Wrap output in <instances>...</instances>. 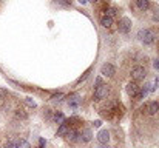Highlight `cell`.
Listing matches in <instances>:
<instances>
[{
    "label": "cell",
    "instance_id": "1",
    "mask_svg": "<svg viewBox=\"0 0 159 148\" xmlns=\"http://www.w3.org/2000/svg\"><path fill=\"white\" fill-rule=\"evenodd\" d=\"M138 39L144 43V45H150L155 42V33L152 29H139L138 31Z\"/></svg>",
    "mask_w": 159,
    "mask_h": 148
},
{
    "label": "cell",
    "instance_id": "2",
    "mask_svg": "<svg viewBox=\"0 0 159 148\" xmlns=\"http://www.w3.org/2000/svg\"><path fill=\"white\" fill-rule=\"evenodd\" d=\"M145 68L144 66H134L133 70H131V79L134 80V82H139V80H144V77H145Z\"/></svg>",
    "mask_w": 159,
    "mask_h": 148
},
{
    "label": "cell",
    "instance_id": "3",
    "mask_svg": "<svg viewBox=\"0 0 159 148\" xmlns=\"http://www.w3.org/2000/svg\"><path fill=\"white\" fill-rule=\"evenodd\" d=\"M107 94H108V87L107 85H101V87H98L96 90H94V100H104L107 97Z\"/></svg>",
    "mask_w": 159,
    "mask_h": 148
},
{
    "label": "cell",
    "instance_id": "4",
    "mask_svg": "<svg viewBox=\"0 0 159 148\" xmlns=\"http://www.w3.org/2000/svg\"><path fill=\"white\" fill-rule=\"evenodd\" d=\"M130 29H131V20L128 17H122L119 20V31L124 33V34H127Z\"/></svg>",
    "mask_w": 159,
    "mask_h": 148
},
{
    "label": "cell",
    "instance_id": "5",
    "mask_svg": "<svg viewBox=\"0 0 159 148\" xmlns=\"http://www.w3.org/2000/svg\"><path fill=\"white\" fill-rule=\"evenodd\" d=\"M116 73V68L111 65V63H104L102 68H101V74L105 76V77H113Z\"/></svg>",
    "mask_w": 159,
    "mask_h": 148
},
{
    "label": "cell",
    "instance_id": "6",
    "mask_svg": "<svg viewBox=\"0 0 159 148\" xmlns=\"http://www.w3.org/2000/svg\"><path fill=\"white\" fill-rule=\"evenodd\" d=\"M139 90H141V87H139L136 82H131V83L127 85V94L131 96V97H136L138 93H139Z\"/></svg>",
    "mask_w": 159,
    "mask_h": 148
},
{
    "label": "cell",
    "instance_id": "7",
    "mask_svg": "<svg viewBox=\"0 0 159 148\" xmlns=\"http://www.w3.org/2000/svg\"><path fill=\"white\" fill-rule=\"evenodd\" d=\"M98 141H99V144L107 145V144L110 142V131H108V130H101V131L98 133Z\"/></svg>",
    "mask_w": 159,
    "mask_h": 148
},
{
    "label": "cell",
    "instance_id": "8",
    "mask_svg": "<svg viewBox=\"0 0 159 148\" xmlns=\"http://www.w3.org/2000/svg\"><path fill=\"white\" fill-rule=\"evenodd\" d=\"M145 111H147V114L155 116L159 111V102H150V103H147L145 105Z\"/></svg>",
    "mask_w": 159,
    "mask_h": 148
},
{
    "label": "cell",
    "instance_id": "9",
    "mask_svg": "<svg viewBox=\"0 0 159 148\" xmlns=\"http://www.w3.org/2000/svg\"><path fill=\"white\" fill-rule=\"evenodd\" d=\"M68 105H70L71 108H77V106L80 105V99H79V94H77V93H74V94H71V96L68 97Z\"/></svg>",
    "mask_w": 159,
    "mask_h": 148
},
{
    "label": "cell",
    "instance_id": "10",
    "mask_svg": "<svg viewBox=\"0 0 159 148\" xmlns=\"http://www.w3.org/2000/svg\"><path fill=\"white\" fill-rule=\"evenodd\" d=\"M79 136H80L82 142H90L91 137H93V133H91L90 128H85V130H82V133H79Z\"/></svg>",
    "mask_w": 159,
    "mask_h": 148
},
{
    "label": "cell",
    "instance_id": "11",
    "mask_svg": "<svg viewBox=\"0 0 159 148\" xmlns=\"http://www.w3.org/2000/svg\"><path fill=\"white\" fill-rule=\"evenodd\" d=\"M66 137H68V141H70V142H77V141L80 139V136H79V131H76V130H68V133H66Z\"/></svg>",
    "mask_w": 159,
    "mask_h": 148
},
{
    "label": "cell",
    "instance_id": "12",
    "mask_svg": "<svg viewBox=\"0 0 159 148\" xmlns=\"http://www.w3.org/2000/svg\"><path fill=\"white\" fill-rule=\"evenodd\" d=\"M68 130H70V127H68V123H66V120H65V122H63V123H60V127L57 128L56 136H65V134L68 133Z\"/></svg>",
    "mask_w": 159,
    "mask_h": 148
},
{
    "label": "cell",
    "instance_id": "13",
    "mask_svg": "<svg viewBox=\"0 0 159 148\" xmlns=\"http://www.w3.org/2000/svg\"><path fill=\"white\" fill-rule=\"evenodd\" d=\"M136 6L141 11H147L150 8V2L148 0H136Z\"/></svg>",
    "mask_w": 159,
    "mask_h": 148
},
{
    "label": "cell",
    "instance_id": "14",
    "mask_svg": "<svg viewBox=\"0 0 159 148\" xmlns=\"http://www.w3.org/2000/svg\"><path fill=\"white\" fill-rule=\"evenodd\" d=\"M101 25H102L104 28H111V26H113V19L108 17V16H104V17L101 19Z\"/></svg>",
    "mask_w": 159,
    "mask_h": 148
},
{
    "label": "cell",
    "instance_id": "15",
    "mask_svg": "<svg viewBox=\"0 0 159 148\" xmlns=\"http://www.w3.org/2000/svg\"><path fill=\"white\" fill-rule=\"evenodd\" d=\"M53 119H54V122H56V123H59V125L65 122V116H63V113H60V111H57V113H54Z\"/></svg>",
    "mask_w": 159,
    "mask_h": 148
},
{
    "label": "cell",
    "instance_id": "16",
    "mask_svg": "<svg viewBox=\"0 0 159 148\" xmlns=\"http://www.w3.org/2000/svg\"><path fill=\"white\" fill-rule=\"evenodd\" d=\"M3 148H19V139H9V141H6Z\"/></svg>",
    "mask_w": 159,
    "mask_h": 148
},
{
    "label": "cell",
    "instance_id": "17",
    "mask_svg": "<svg viewBox=\"0 0 159 148\" xmlns=\"http://www.w3.org/2000/svg\"><path fill=\"white\" fill-rule=\"evenodd\" d=\"M14 114H16V117H17V119H22V120H26V119H28V114H26L23 110H16V111H14Z\"/></svg>",
    "mask_w": 159,
    "mask_h": 148
},
{
    "label": "cell",
    "instance_id": "18",
    "mask_svg": "<svg viewBox=\"0 0 159 148\" xmlns=\"http://www.w3.org/2000/svg\"><path fill=\"white\" fill-rule=\"evenodd\" d=\"M62 99H63V94H62V93H59V94L53 96V97H51V100H53L54 103H60V102H62Z\"/></svg>",
    "mask_w": 159,
    "mask_h": 148
},
{
    "label": "cell",
    "instance_id": "19",
    "mask_svg": "<svg viewBox=\"0 0 159 148\" xmlns=\"http://www.w3.org/2000/svg\"><path fill=\"white\" fill-rule=\"evenodd\" d=\"M116 14H117L116 8H110V9H107V14H105V16H108V17H111V19H113Z\"/></svg>",
    "mask_w": 159,
    "mask_h": 148
},
{
    "label": "cell",
    "instance_id": "20",
    "mask_svg": "<svg viewBox=\"0 0 159 148\" xmlns=\"http://www.w3.org/2000/svg\"><path fill=\"white\" fill-rule=\"evenodd\" d=\"M25 102H26V105H28V106H31V108H36V106H37V103H36L31 97H26L25 99Z\"/></svg>",
    "mask_w": 159,
    "mask_h": 148
},
{
    "label": "cell",
    "instance_id": "21",
    "mask_svg": "<svg viewBox=\"0 0 159 148\" xmlns=\"http://www.w3.org/2000/svg\"><path fill=\"white\" fill-rule=\"evenodd\" d=\"M19 148H31V147H30V144H28L26 141H23V139H19Z\"/></svg>",
    "mask_w": 159,
    "mask_h": 148
},
{
    "label": "cell",
    "instance_id": "22",
    "mask_svg": "<svg viewBox=\"0 0 159 148\" xmlns=\"http://www.w3.org/2000/svg\"><path fill=\"white\" fill-rule=\"evenodd\" d=\"M159 88V76L158 77H155V80H153V85H152V91H155V90H158Z\"/></svg>",
    "mask_w": 159,
    "mask_h": 148
},
{
    "label": "cell",
    "instance_id": "23",
    "mask_svg": "<svg viewBox=\"0 0 159 148\" xmlns=\"http://www.w3.org/2000/svg\"><path fill=\"white\" fill-rule=\"evenodd\" d=\"M5 97H8V91L0 88V99H5Z\"/></svg>",
    "mask_w": 159,
    "mask_h": 148
},
{
    "label": "cell",
    "instance_id": "24",
    "mask_svg": "<svg viewBox=\"0 0 159 148\" xmlns=\"http://www.w3.org/2000/svg\"><path fill=\"white\" fill-rule=\"evenodd\" d=\"M57 3H60V5H63V6H68V5H70V0H57Z\"/></svg>",
    "mask_w": 159,
    "mask_h": 148
},
{
    "label": "cell",
    "instance_id": "25",
    "mask_svg": "<svg viewBox=\"0 0 159 148\" xmlns=\"http://www.w3.org/2000/svg\"><path fill=\"white\" fill-rule=\"evenodd\" d=\"M94 83H96V88H98V87H101V85H104V83H102V79H101V77H98Z\"/></svg>",
    "mask_w": 159,
    "mask_h": 148
},
{
    "label": "cell",
    "instance_id": "26",
    "mask_svg": "<svg viewBox=\"0 0 159 148\" xmlns=\"http://www.w3.org/2000/svg\"><path fill=\"white\" fill-rule=\"evenodd\" d=\"M101 125H102V122H101V120H94V122H93V127H94V128H99Z\"/></svg>",
    "mask_w": 159,
    "mask_h": 148
},
{
    "label": "cell",
    "instance_id": "27",
    "mask_svg": "<svg viewBox=\"0 0 159 148\" xmlns=\"http://www.w3.org/2000/svg\"><path fill=\"white\" fill-rule=\"evenodd\" d=\"M88 74H90V73H85V74H84V76H82V77H80V79H79V80H77V83H80V82H82V80H85V79H87V77H88Z\"/></svg>",
    "mask_w": 159,
    "mask_h": 148
},
{
    "label": "cell",
    "instance_id": "28",
    "mask_svg": "<svg viewBox=\"0 0 159 148\" xmlns=\"http://www.w3.org/2000/svg\"><path fill=\"white\" fill-rule=\"evenodd\" d=\"M153 66H155V70H159V59H156V60H155Z\"/></svg>",
    "mask_w": 159,
    "mask_h": 148
},
{
    "label": "cell",
    "instance_id": "29",
    "mask_svg": "<svg viewBox=\"0 0 159 148\" xmlns=\"http://www.w3.org/2000/svg\"><path fill=\"white\" fill-rule=\"evenodd\" d=\"M39 144H40V148L45 147V139H39Z\"/></svg>",
    "mask_w": 159,
    "mask_h": 148
},
{
    "label": "cell",
    "instance_id": "30",
    "mask_svg": "<svg viewBox=\"0 0 159 148\" xmlns=\"http://www.w3.org/2000/svg\"><path fill=\"white\" fill-rule=\"evenodd\" d=\"M153 20H159V11L155 12V16H153Z\"/></svg>",
    "mask_w": 159,
    "mask_h": 148
},
{
    "label": "cell",
    "instance_id": "31",
    "mask_svg": "<svg viewBox=\"0 0 159 148\" xmlns=\"http://www.w3.org/2000/svg\"><path fill=\"white\" fill-rule=\"evenodd\" d=\"M98 148H110V147H108V144H107V145H102V144H101Z\"/></svg>",
    "mask_w": 159,
    "mask_h": 148
},
{
    "label": "cell",
    "instance_id": "32",
    "mask_svg": "<svg viewBox=\"0 0 159 148\" xmlns=\"http://www.w3.org/2000/svg\"><path fill=\"white\" fill-rule=\"evenodd\" d=\"M79 2H80V3H87L88 0H79Z\"/></svg>",
    "mask_w": 159,
    "mask_h": 148
},
{
    "label": "cell",
    "instance_id": "33",
    "mask_svg": "<svg viewBox=\"0 0 159 148\" xmlns=\"http://www.w3.org/2000/svg\"><path fill=\"white\" fill-rule=\"evenodd\" d=\"M0 2H3V0H0Z\"/></svg>",
    "mask_w": 159,
    "mask_h": 148
}]
</instances>
